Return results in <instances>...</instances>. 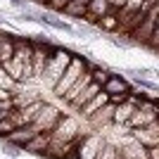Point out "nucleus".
Instances as JSON below:
<instances>
[{
	"instance_id": "f257e3e1",
	"label": "nucleus",
	"mask_w": 159,
	"mask_h": 159,
	"mask_svg": "<svg viewBox=\"0 0 159 159\" xmlns=\"http://www.w3.org/2000/svg\"><path fill=\"white\" fill-rule=\"evenodd\" d=\"M109 76L48 40L0 31V143L40 159H152L159 95L109 93Z\"/></svg>"
}]
</instances>
